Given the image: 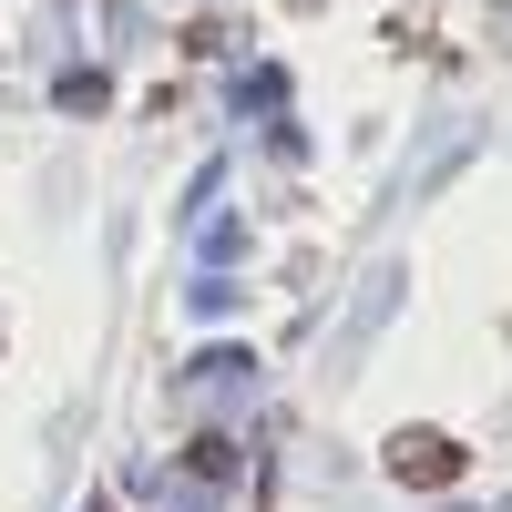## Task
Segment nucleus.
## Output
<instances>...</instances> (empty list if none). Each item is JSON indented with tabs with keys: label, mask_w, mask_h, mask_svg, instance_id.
Masks as SVG:
<instances>
[{
	"label": "nucleus",
	"mask_w": 512,
	"mask_h": 512,
	"mask_svg": "<svg viewBox=\"0 0 512 512\" xmlns=\"http://www.w3.org/2000/svg\"><path fill=\"white\" fill-rule=\"evenodd\" d=\"M390 472H400V482H461V451H451L441 431H400V441H390Z\"/></svg>",
	"instance_id": "1"
}]
</instances>
